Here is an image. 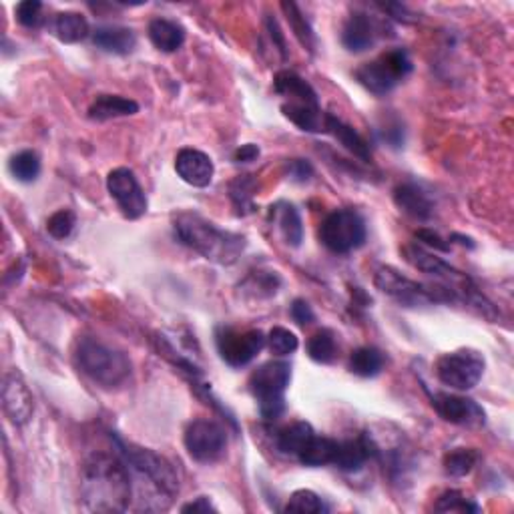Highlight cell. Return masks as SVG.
<instances>
[{
  "label": "cell",
  "instance_id": "cell-13",
  "mask_svg": "<svg viewBox=\"0 0 514 514\" xmlns=\"http://www.w3.org/2000/svg\"><path fill=\"white\" fill-rule=\"evenodd\" d=\"M107 189L127 219H139L147 214V195L131 169L117 167L109 173Z\"/></svg>",
  "mask_w": 514,
  "mask_h": 514
},
{
  "label": "cell",
  "instance_id": "cell-42",
  "mask_svg": "<svg viewBox=\"0 0 514 514\" xmlns=\"http://www.w3.org/2000/svg\"><path fill=\"white\" fill-rule=\"evenodd\" d=\"M290 314L293 318V321L300 326H309L311 321L316 319V314H314V309H311V306L308 304L306 300H296L291 304L290 308Z\"/></svg>",
  "mask_w": 514,
  "mask_h": 514
},
{
  "label": "cell",
  "instance_id": "cell-20",
  "mask_svg": "<svg viewBox=\"0 0 514 514\" xmlns=\"http://www.w3.org/2000/svg\"><path fill=\"white\" fill-rule=\"evenodd\" d=\"M270 222L278 229L290 247H300L304 240V224H301V215L296 205L288 204V201H278V204L270 207Z\"/></svg>",
  "mask_w": 514,
  "mask_h": 514
},
{
  "label": "cell",
  "instance_id": "cell-43",
  "mask_svg": "<svg viewBox=\"0 0 514 514\" xmlns=\"http://www.w3.org/2000/svg\"><path fill=\"white\" fill-rule=\"evenodd\" d=\"M288 176L291 181H298V183H306L314 176V167L304 159H291L288 163Z\"/></svg>",
  "mask_w": 514,
  "mask_h": 514
},
{
  "label": "cell",
  "instance_id": "cell-23",
  "mask_svg": "<svg viewBox=\"0 0 514 514\" xmlns=\"http://www.w3.org/2000/svg\"><path fill=\"white\" fill-rule=\"evenodd\" d=\"M147 33H149L153 47L161 52H176L186 43V29L179 23L169 21V18H153Z\"/></svg>",
  "mask_w": 514,
  "mask_h": 514
},
{
  "label": "cell",
  "instance_id": "cell-38",
  "mask_svg": "<svg viewBox=\"0 0 514 514\" xmlns=\"http://www.w3.org/2000/svg\"><path fill=\"white\" fill-rule=\"evenodd\" d=\"M268 346H270V350L275 354V356H290L293 354L300 347V339L298 336L290 332L288 328H273L271 332L268 334Z\"/></svg>",
  "mask_w": 514,
  "mask_h": 514
},
{
  "label": "cell",
  "instance_id": "cell-16",
  "mask_svg": "<svg viewBox=\"0 0 514 514\" xmlns=\"http://www.w3.org/2000/svg\"><path fill=\"white\" fill-rule=\"evenodd\" d=\"M176 171L177 176L191 187L204 189L211 186L215 176V165L211 161L207 153L199 149H181L176 157Z\"/></svg>",
  "mask_w": 514,
  "mask_h": 514
},
{
  "label": "cell",
  "instance_id": "cell-39",
  "mask_svg": "<svg viewBox=\"0 0 514 514\" xmlns=\"http://www.w3.org/2000/svg\"><path fill=\"white\" fill-rule=\"evenodd\" d=\"M77 225V217L71 209H59L57 214H52L47 222V232L54 240H67L72 233V229Z\"/></svg>",
  "mask_w": 514,
  "mask_h": 514
},
{
  "label": "cell",
  "instance_id": "cell-14",
  "mask_svg": "<svg viewBox=\"0 0 514 514\" xmlns=\"http://www.w3.org/2000/svg\"><path fill=\"white\" fill-rule=\"evenodd\" d=\"M430 400H433V406L440 418L450 422V424L462 428H482L486 424V412L472 398L436 392L430 394Z\"/></svg>",
  "mask_w": 514,
  "mask_h": 514
},
{
  "label": "cell",
  "instance_id": "cell-5",
  "mask_svg": "<svg viewBox=\"0 0 514 514\" xmlns=\"http://www.w3.org/2000/svg\"><path fill=\"white\" fill-rule=\"evenodd\" d=\"M75 362L79 370L105 390H117L128 382L133 364L115 347L99 342L95 338H81L75 347Z\"/></svg>",
  "mask_w": 514,
  "mask_h": 514
},
{
  "label": "cell",
  "instance_id": "cell-35",
  "mask_svg": "<svg viewBox=\"0 0 514 514\" xmlns=\"http://www.w3.org/2000/svg\"><path fill=\"white\" fill-rule=\"evenodd\" d=\"M308 354L318 364H332L338 356V344L334 334L329 329H319L318 334L309 338Z\"/></svg>",
  "mask_w": 514,
  "mask_h": 514
},
{
  "label": "cell",
  "instance_id": "cell-1",
  "mask_svg": "<svg viewBox=\"0 0 514 514\" xmlns=\"http://www.w3.org/2000/svg\"><path fill=\"white\" fill-rule=\"evenodd\" d=\"M81 502L87 512H125L133 502L131 471L119 450H97L81 466Z\"/></svg>",
  "mask_w": 514,
  "mask_h": 514
},
{
  "label": "cell",
  "instance_id": "cell-44",
  "mask_svg": "<svg viewBox=\"0 0 514 514\" xmlns=\"http://www.w3.org/2000/svg\"><path fill=\"white\" fill-rule=\"evenodd\" d=\"M416 237L420 242H424L428 247H434V250L438 252H444V253L450 252V245L438 233H434L433 229H418Z\"/></svg>",
  "mask_w": 514,
  "mask_h": 514
},
{
  "label": "cell",
  "instance_id": "cell-40",
  "mask_svg": "<svg viewBox=\"0 0 514 514\" xmlns=\"http://www.w3.org/2000/svg\"><path fill=\"white\" fill-rule=\"evenodd\" d=\"M247 283H253L252 290L257 298H270L275 296V291L280 288V275L275 271H255Z\"/></svg>",
  "mask_w": 514,
  "mask_h": 514
},
{
  "label": "cell",
  "instance_id": "cell-10",
  "mask_svg": "<svg viewBox=\"0 0 514 514\" xmlns=\"http://www.w3.org/2000/svg\"><path fill=\"white\" fill-rule=\"evenodd\" d=\"M484 357L481 352L464 347L438 357L436 362V376L444 386H450L454 390H472L479 386L484 376Z\"/></svg>",
  "mask_w": 514,
  "mask_h": 514
},
{
  "label": "cell",
  "instance_id": "cell-17",
  "mask_svg": "<svg viewBox=\"0 0 514 514\" xmlns=\"http://www.w3.org/2000/svg\"><path fill=\"white\" fill-rule=\"evenodd\" d=\"M380 26L370 14L354 13L342 29V44L350 52H364L374 47Z\"/></svg>",
  "mask_w": 514,
  "mask_h": 514
},
{
  "label": "cell",
  "instance_id": "cell-41",
  "mask_svg": "<svg viewBox=\"0 0 514 514\" xmlns=\"http://www.w3.org/2000/svg\"><path fill=\"white\" fill-rule=\"evenodd\" d=\"M16 21L26 29H34L43 23V3L39 0H24L16 6Z\"/></svg>",
  "mask_w": 514,
  "mask_h": 514
},
{
  "label": "cell",
  "instance_id": "cell-21",
  "mask_svg": "<svg viewBox=\"0 0 514 514\" xmlns=\"http://www.w3.org/2000/svg\"><path fill=\"white\" fill-rule=\"evenodd\" d=\"M370 456H372V446H370L368 436L342 440V443H338V450H336L332 464L344 472H357V471H362Z\"/></svg>",
  "mask_w": 514,
  "mask_h": 514
},
{
  "label": "cell",
  "instance_id": "cell-4",
  "mask_svg": "<svg viewBox=\"0 0 514 514\" xmlns=\"http://www.w3.org/2000/svg\"><path fill=\"white\" fill-rule=\"evenodd\" d=\"M402 253H404V260H406L412 268H416L420 271L433 275V278H436L438 281H443V286L452 291L458 301H464L466 306L474 308L484 318L497 319V309H494L490 301L482 296L479 288L474 286L472 280L468 278L466 273L458 271L448 262H444L443 257L426 252L424 247H420L416 243H410L404 247Z\"/></svg>",
  "mask_w": 514,
  "mask_h": 514
},
{
  "label": "cell",
  "instance_id": "cell-31",
  "mask_svg": "<svg viewBox=\"0 0 514 514\" xmlns=\"http://www.w3.org/2000/svg\"><path fill=\"white\" fill-rule=\"evenodd\" d=\"M281 11L286 13L291 31H293V34H296V39L300 41L301 47L314 52L316 34H314V29L309 26L308 18L304 16V13L300 11V6L296 3H281Z\"/></svg>",
  "mask_w": 514,
  "mask_h": 514
},
{
  "label": "cell",
  "instance_id": "cell-11",
  "mask_svg": "<svg viewBox=\"0 0 514 514\" xmlns=\"http://www.w3.org/2000/svg\"><path fill=\"white\" fill-rule=\"evenodd\" d=\"M186 448L195 462L211 464L217 462L227 450V430L215 420L199 418L193 420L186 430Z\"/></svg>",
  "mask_w": 514,
  "mask_h": 514
},
{
  "label": "cell",
  "instance_id": "cell-30",
  "mask_svg": "<svg viewBox=\"0 0 514 514\" xmlns=\"http://www.w3.org/2000/svg\"><path fill=\"white\" fill-rule=\"evenodd\" d=\"M336 450H338V440L316 434L309 440V444L301 450L298 461L304 466H311V468L326 466V464L334 462Z\"/></svg>",
  "mask_w": 514,
  "mask_h": 514
},
{
  "label": "cell",
  "instance_id": "cell-6",
  "mask_svg": "<svg viewBox=\"0 0 514 514\" xmlns=\"http://www.w3.org/2000/svg\"><path fill=\"white\" fill-rule=\"evenodd\" d=\"M291 382V366L281 360L262 364L250 376V392L260 404L263 420H278L286 412V390Z\"/></svg>",
  "mask_w": 514,
  "mask_h": 514
},
{
  "label": "cell",
  "instance_id": "cell-46",
  "mask_svg": "<svg viewBox=\"0 0 514 514\" xmlns=\"http://www.w3.org/2000/svg\"><path fill=\"white\" fill-rule=\"evenodd\" d=\"M260 157V147L253 145V143H245L242 147H237L235 153H233V159L237 163H252Z\"/></svg>",
  "mask_w": 514,
  "mask_h": 514
},
{
  "label": "cell",
  "instance_id": "cell-2",
  "mask_svg": "<svg viewBox=\"0 0 514 514\" xmlns=\"http://www.w3.org/2000/svg\"><path fill=\"white\" fill-rule=\"evenodd\" d=\"M117 450L131 471L135 510L163 512L169 510L179 494V476L167 458L149 448L135 446L115 436Z\"/></svg>",
  "mask_w": 514,
  "mask_h": 514
},
{
  "label": "cell",
  "instance_id": "cell-28",
  "mask_svg": "<svg viewBox=\"0 0 514 514\" xmlns=\"http://www.w3.org/2000/svg\"><path fill=\"white\" fill-rule=\"evenodd\" d=\"M281 111L286 119L306 133H326V113L319 105H293L283 103Z\"/></svg>",
  "mask_w": 514,
  "mask_h": 514
},
{
  "label": "cell",
  "instance_id": "cell-15",
  "mask_svg": "<svg viewBox=\"0 0 514 514\" xmlns=\"http://www.w3.org/2000/svg\"><path fill=\"white\" fill-rule=\"evenodd\" d=\"M3 408L6 418L14 426H24L33 418L34 398L29 386H26L23 374L11 370L3 382Z\"/></svg>",
  "mask_w": 514,
  "mask_h": 514
},
{
  "label": "cell",
  "instance_id": "cell-27",
  "mask_svg": "<svg viewBox=\"0 0 514 514\" xmlns=\"http://www.w3.org/2000/svg\"><path fill=\"white\" fill-rule=\"evenodd\" d=\"M314 436V428H311L308 422H291L290 426L280 430L278 438H275V446H278L281 454L298 458L301 450L309 444V440Z\"/></svg>",
  "mask_w": 514,
  "mask_h": 514
},
{
  "label": "cell",
  "instance_id": "cell-34",
  "mask_svg": "<svg viewBox=\"0 0 514 514\" xmlns=\"http://www.w3.org/2000/svg\"><path fill=\"white\" fill-rule=\"evenodd\" d=\"M257 183L253 176H242L237 177L232 186H229V197L233 201V207L240 215L253 214V195H255Z\"/></svg>",
  "mask_w": 514,
  "mask_h": 514
},
{
  "label": "cell",
  "instance_id": "cell-24",
  "mask_svg": "<svg viewBox=\"0 0 514 514\" xmlns=\"http://www.w3.org/2000/svg\"><path fill=\"white\" fill-rule=\"evenodd\" d=\"M93 43L105 52L128 54L137 47V36L127 26H99L93 33Z\"/></svg>",
  "mask_w": 514,
  "mask_h": 514
},
{
  "label": "cell",
  "instance_id": "cell-45",
  "mask_svg": "<svg viewBox=\"0 0 514 514\" xmlns=\"http://www.w3.org/2000/svg\"><path fill=\"white\" fill-rule=\"evenodd\" d=\"M268 29L271 34V41H273V49H278L281 52V57L286 59L288 57V49H286V39H283L281 29L275 18H268Z\"/></svg>",
  "mask_w": 514,
  "mask_h": 514
},
{
  "label": "cell",
  "instance_id": "cell-12",
  "mask_svg": "<svg viewBox=\"0 0 514 514\" xmlns=\"http://www.w3.org/2000/svg\"><path fill=\"white\" fill-rule=\"evenodd\" d=\"M217 352L224 357V362L232 368H242L250 364L253 357L263 350L268 344V338L262 329H247V332H237L233 328H219L215 334Z\"/></svg>",
  "mask_w": 514,
  "mask_h": 514
},
{
  "label": "cell",
  "instance_id": "cell-9",
  "mask_svg": "<svg viewBox=\"0 0 514 514\" xmlns=\"http://www.w3.org/2000/svg\"><path fill=\"white\" fill-rule=\"evenodd\" d=\"M368 229L364 217L354 209L332 211L319 225V242L334 253H350L366 243Z\"/></svg>",
  "mask_w": 514,
  "mask_h": 514
},
{
  "label": "cell",
  "instance_id": "cell-26",
  "mask_svg": "<svg viewBox=\"0 0 514 514\" xmlns=\"http://www.w3.org/2000/svg\"><path fill=\"white\" fill-rule=\"evenodd\" d=\"M51 33L64 44H75L85 41L90 29L87 18L81 13H59L52 16L51 21Z\"/></svg>",
  "mask_w": 514,
  "mask_h": 514
},
{
  "label": "cell",
  "instance_id": "cell-36",
  "mask_svg": "<svg viewBox=\"0 0 514 514\" xmlns=\"http://www.w3.org/2000/svg\"><path fill=\"white\" fill-rule=\"evenodd\" d=\"M328 507L324 504L318 494L314 490H308V489H301L296 490L290 497L288 504H286V512H300V514H319V512H326Z\"/></svg>",
  "mask_w": 514,
  "mask_h": 514
},
{
  "label": "cell",
  "instance_id": "cell-18",
  "mask_svg": "<svg viewBox=\"0 0 514 514\" xmlns=\"http://www.w3.org/2000/svg\"><path fill=\"white\" fill-rule=\"evenodd\" d=\"M275 93L283 97V103L293 105H319L318 93L309 82L293 71H280L273 79Z\"/></svg>",
  "mask_w": 514,
  "mask_h": 514
},
{
  "label": "cell",
  "instance_id": "cell-37",
  "mask_svg": "<svg viewBox=\"0 0 514 514\" xmlns=\"http://www.w3.org/2000/svg\"><path fill=\"white\" fill-rule=\"evenodd\" d=\"M438 512H481V507L472 499H468L461 490H446L440 494L438 502L434 504Z\"/></svg>",
  "mask_w": 514,
  "mask_h": 514
},
{
  "label": "cell",
  "instance_id": "cell-47",
  "mask_svg": "<svg viewBox=\"0 0 514 514\" xmlns=\"http://www.w3.org/2000/svg\"><path fill=\"white\" fill-rule=\"evenodd\" d=\"M217 509L211 504V500L207 497H199L189 504H183L181 512H215Z\"/></svg>",
  "mask_w": 514,
  "mask_h": 514
},
{
  "label": "cell",
  "instance_id": "cell-3",
  "mask_svg": "<svg viewBox=\"0 0 514 514\" xmlns=\"http://www.w3.org/2000/svg\"><path fill=\"white\" fill-rule=\"evenodd\" d=\"M173 232L183 245L219 265H233L247 247L243 235L217 227L214 222L193 211H183L176 215Z\"/></svg>",
  "mask_w": 514,
  "mask_h": 514
},
{
  "label": "cell",
  "instance_id": "cell-19",
  "mask_svg": "<svg viewBox=\"0 0 514 514\" xmlns=\"http://www.w3.org/2000/svg\"><path fill=\"white\" fill-rule=\"evenodd\" d=\"M394 204H396L404 214L420 219V222L430 219L434 214L433 199H430L428 193L418 187L416 183H402V186L394 189Z\"/></svg>",
  "mask_w": 514,
  "mask_h": 514
},
{
  "label": "cell",
  "instance_id": "cell-25",
  "mask_svg": "<svg viewBox=\"0 0 514 514\" xmlns=\"http://www.w3.org/2000/svg\"><path fill=\"white\" fill-rule=\"evenodd\" d=\"M139 113V105L133 99L121 95H99L89 107V119L93 121H109V119L128 117Z\"/></svg>",
  "mask_w": 514,
  "mask_h": 514
},
{
  "label": "cell",
  "instance_id": "cell-33",
  "mask_svg": "<svg viewBox=\"0 0 514 514\" xmlns=\"http://www.w3.org/2000/svg\"><path fill=\"white\" fill-rule=\"evenodd\" d=\"M479 462V452L472 448H454L444 456V472L454 479L471 474Z\"/></svg>",
  "mask_w": 514,
  "mask_h": 514
},
{
  "label": "cell",
  "instance_id": "cell-8",
  "mask_svg": "<svg viewBox=\"0 0 514 514\" xmlns=\"http://www.w3.org/2000/svg\"><path fill=\"white\" fill-rule=\"evenodd\" d=\"M374 283L386 296L396 300L400 306L406 308H422V306H433L436 301H458L454 293L446 290L444 286L438 288H426L418 281H412L404 278L400 271L394 268H380L374 275Z\"/></svg>",
  "mask_w": 514,
  "mask_h": 514
},
{
  "label": "cell",
  "instance_id": "cell-7",
  "mask_svg": "<svg viewBox=\"0 0 514 514\" xmlns=\"http://www.w3.org/2000/svg\"><path fill=\"white\" fill-rule=\"evenodd\" d=\"M412 69H414V64H412L408 51L392 49L382 52L378 59L362 64L354 75L366 90L380 97L396 89L410 75Z\"/></svg>",
  "mask_w": 514,
  "mask_h": 514
},
{
  "label": "cell",
  "instance_id": "cell-29",
  "mask_svg": "<svg viewBox=\"0 0 514 514\" xmlns=\"http://www.w3.org/2000/svg\"><path fill=\"white\" fill-rule=\"evenodd\" d=\"M347 368H350L352 374L360 376V378H374V376H378L384 368V354L378 347L362 346L350 354Z\"/></svg>",
  "mask_w": 514,
  "mask_h": 514
},
{
  "label": "cell",
  "instance_id": "cell-32",
  "mask_svg": "<svg viewBox=\"0 0 514 514\" xmlns=\"http://www.w3.org/2000/svg\"><path fill=\"white\" fill-rule=\"evenodd\" d=\"M8 169H11L13 177L21 183H33L36 177L41 176V157L36 151H21L13 155L11 163H8Z\"/></svg>",
  "mask_w": 514,
  "mask_h": 514
},
{
  "label": "cell",
  "instance_id": "cell-22",
  "mask_svg": "<svg viewBox=\"0 0 514 514\" xmlns=\"http://www.w3.org/2000/svg\"><path fill=\"white\" fill-rule=\"evenodd\" d=\"M326 133L332 135L336 141H339V145L346 147L357 159L370 161V145L366 143L364 137L354 127L346 125L342 119L326 113Z\"/></svg>",
  "mask_w": 514,
  "mask_h": 514
}]
</instances>
